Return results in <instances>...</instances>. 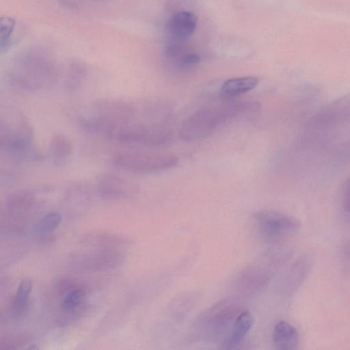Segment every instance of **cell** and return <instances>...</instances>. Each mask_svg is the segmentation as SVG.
Segmentation results:
<instances>
[{
    "label": "cell",
    "mask_w": 350,
    "mask_h": 350,
    "mask_svg": "<svg viewBox=\"0 0 350 350\" xmlns=\"http://www.w3.org/2000/svg\"><path fill=\"white\" fill-rule=\"evenodd\" d=\"M167 112L160 103L129 98L98 99L81 110L78 124L84 131L121 144L154 148L172 139Z\"/></svg>",
    "instance_id": "6da1fadb"
},
{
    "label": "cell",
    "mask_w": 350,
    "mask_h": 350,
    "mask_svg": "<svg viewBox=\"0 0 350 350\" xmlns=\"http://www.w3.org/2000/svg\"><path fill=\"white\" fill-rule=\"evenodd\" d=\"M0 150L8 161L18 163L39 161L33 129L28 119L16 109L6 108L0 118Z\"/></svg>",
    "instance_id": "7a4b0ae2"
},
{
    "label": "cell",
    "mask_w": 350,
    "mask_h": 350,
    "mask_svg": "<svg viewBox=\"0 0 350 350\" xmlns=\"http://www.w3.org/2000/svg\"><path fill=\"white\" fill-rule=\"evenodd\" d=\"M258 107V104L254 102L232 99L219 105L199 109L183 120L179 128V136L187 142L202 139L226 122Z\"/></svg>",
    "instance_id": "3957f363"
},
{
    "label": "cell",
    "mask_w": 350,
    "mask_h": 350,
    "mask_svg": "<svg viewBox=\"0 0 350 350\" xmlns=\"http://www.w3.org/2000/svg\"><path fill=\"white\" fill-rule=\"evenodd\" d=\"M55 64L46 57L28 55L16 60L5 74V82L12 89L26 93L47 90L57 82Z\"/></svg>",
    "instance_id": "277c9868"
},
{
    "label": "cell",
    "mask_w": 350,
    "mask_h": 350,
    "mask_svg": "<svg viewBox=\"0 0 350 350\" xmlns=\"http://www.w3.org/2000/svg\"><path fill=\"white\" fill-rule=\"evenodd\" d=\"M178 161L171 153L141 148L120 150L111 156V163L117 168L136 174L165 171L176 165Z\"/></svg>",
    "instance_id": "5b68a950"
},
{
    "label": "cell",
    "mask_w": 350,
    "mask_h": 350,
    "mask_svg": "<svg viewBox=\"0 0 350 350\" xmlns=\"http://www.w3.org/2000/svg\"><path fill=\"white\" fill-rule=\"evenodd\" d=\"M254 219L260 234L269 241L280 240L296 232L301 226L295 218L270 209L256 211Z\"/></svg>",
    "instance_id": "8992f818"
},
{
    "label": "cell",
    "mask_w": 350,
    "mask_h": 350,
    "mask_svg": "<svg viewBox=\"0 0 350 350\" xmlns=\"http://www.w3.org/2000/svg\"><path fill=\"white\" fill-rule=\"evenodd\" d=\"M241 311L238 305L231 299L217 304L204 317L205 336L209 339H217L223 335L222 342Z\"/></svg>",
    "instance_id": "52a82bcc"
},
{
    "label": "cell",
    "mask_w": 350,
    "mask_h": 350,
    "mask_svg": "<svg viewBox=\"0 0 350 350\" xmlns=\"http://www.w3.org/2000/svg\"><path fill=\"white\" fill-rule=\"evenodd\" d=\"M96 193L108 200H123L135 195L137 185L130 180L113 173H103L95 180Z\"/></svg>",
    "instance_id": "ba28073f"
},
{
    "label": "cell",
    "mask_w": 350,
    "mask_h": 350,
    "mask_svg": "<svg viewBox=\"0 0 350 350\" xmlns=\"http://www.w3.org/2000/svg\"><path fill=\"white\" fill-rule=\"evenodd\" d=\"M124 255L119 249L100 248L77 254L75 264L88 271H105L118 267L123 263Z\"/></svg>",
    "instance_id": "9c48e42d"
},
{
    "label": "cell",
    "mask_w": 350,
    "mask_h": 350,
    "mask_svg": "<svg viewBox=\"0 0 350 350\" xmlns=\"http://www.w3.org/2000/svg\"><path fill=\"white\" fill-rule=\"evenodd\" d=\"M197 17L190 11L181 10L174 13L167 23V31L175 38H186L196 30Z\"/></svg>",
    "instance_id": "30bf717a"
},
{
    "label": "cell",
    "mask_w": 350,
    "mask_h": 350,
    "mask_svg": "<svg viewBox=\"0 0 350 350\" xmlns=\"http://www.w3.org/2000/svg\"><path fill=\"white\" fill-rule=\"evenodd\" d=\"M36 196L30 191H23L12 193L6 199L5 213L14 218L23 217L36 206Z\"/></svg>",
    "instance_id": "8fae6325"
},
{
    "label": "cell",
    "mask_w": 350,
    "mask_h": 350,
    "mask_svg": "<svg viewBox=\"0 0 350 350\" xmlns=\"http://www.w3.org/2000/svg\"><path fill=\"white\" fill-rule=\"evenodd\" d=\"M72 149V144L66 135L55 133L49 142L47 156L53 165L63 166L69 161Z\"/></svg>",
    "instance_id": "7c38bea8"
},
{
    "label": "cell",
    "mask_w": 350,
    "mask_h": 350,
    "mask_svg": "<svg viewBox=\"0 0 350 350\" xmlns=\"http://www.w3.org/2000/svg\"><path fill=\"white\" fill-rule=\"evenodd\" d=\"M253 324L252 314L246 310H241L235 319L232 326L224 341L222 349H232L238 345L248 333Z\"/></svg>",
    "instance_id": "4fadbf2b"
},
{
    "label": "cell",
    "mask_w": 350,
    "mask_h": 350,
    "mask_svg": "<svg viewBox=\"0 0 350 350\" xmlns=\"http://www.w3.org/2000/svg\"><path fill=\"white\" fill-rule=\"evenodd\" d=\"M273 344L276 349L293 350L297 347L299 334L296 328L286 321H280L274 327Z\"/></svg>",
    "instance_id": "5bb4252c"
},
{
    "label": "cell",
    "mask_w": 350,
    "mask_h": 350,
    "mask_svg": "<svg viewBox=\"0 0 350 350\" xmlns=\"http://www.w3.org/2000/svg\"><path fill=\"white\" fill-rule=\"evenodd\" d=\"M258 83V79L253 76L229 79L221 85L219 96L224 100H232L255 88Z\"/></svg>",
    "instance_id": "9a60e30c"
},
{
    "label": "cell",
    "mask_w": 350,
    "mask_h": 350,
    "mask_svg": "<svg viewBox=\"0 0 350 350\" xmlns=\"http://www.w3.org/2000/svg\"><path fill=\"white\" fill-rule=\"evenodd\" d=\"M82 243L98 248L119 249L129 243L127 239L122 236L110 233L93 232L87 234L82 239Z\"/></svg>",
    "instance_id": "2e32d148"
},
{
    "label": "cell",
    "mask_w": 350,
    "mask_h": 350,
    "mask_svg": "<svg viewBox=\"0 0 350 350\" xmlns=\"http://www.w3.org/2000/svg\"><path fill=\"white\" fill-rule=\"evenodd\" d=\"M32 290V281L29 278L23 280L11 303V311L14 315H21L28 306Z\"/></svg>",
    "instance_id": "e0dca14e"
},
{
    "label": "cell",
    "mask_w": 350,
    "mask_h": 350,
    "mask_svg": "<svg viewBox=\"0 0 350 350\" xmlns=\"http://www.w3.org/2000/svg\"><path fill=\"white\" fill-rule=\"evenodd\" d=\"M86 72L85 69L76 64L70 65L64 78V88L67 92L72 94L77 92L85 81Z\"/></svg>",
    "instance_id": "ac0fdd59"
},
{
    "label": "cell",
    "mask_w": 350,
    "mask_h": 350,
    "mask_svg": "<svg viewBox=\"0 0 350 350\" xmlns=\"http://www.w3.org/2000/svg\"><path fill=\"white\" fill-rule=\"evenodd\" d=\"M86 295L85 291L81 287H73L64 295L62 302L61 308L64 311L73 312L79 308Z\"/></svg>",
    "instance_id": "d6986e66"
},
{
    "label": "cell",
    "mask_w": 350,
    "mask_h": 350,
    "mask_svg": "<svg viewBox=\"0 0 350 350\" xmlns=\"http://www.w3.org/2000/svg\"><path fill=\"white\" fill-rule=\"evenodd\" d=\"M62 215L57 212L46 214L38 223L36 231L41 234H46L55 230L60 224Z\"/></svg>",
    "instance_id": "ffe728a7"
},
{
    "label": "cell",
    "mask_w": 350,
    "mask_h": 350,
    "mask_svg": "<svg viewBox=\"0 0 350 350\" xmlns=\"http://www.w3.org/2000/svg\"><path fill=\"white\" fill-rule=\"evenodd\" d=\"M200 60V57L198 54L191 53L183 55L180 60V64L184 68H191L197 65Z\"/></svg>",
    "instance_id": "44dd1931"
}]
</instances>
